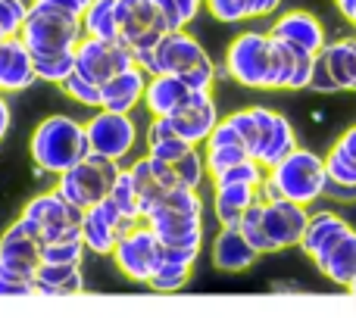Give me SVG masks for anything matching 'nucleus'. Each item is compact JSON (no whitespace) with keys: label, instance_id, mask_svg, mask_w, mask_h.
<instances>
[{"label":"nucleus","instance_id":"obj_37","mask_svg":"<svg viewBox=\"0 0 356 318\" xmlns=\"http://www.w3.org/2000/svg\"><path fill=\"white\" fill-rule=\"evenodd\" d=\"M31 12V0H0V35L19 37Z\"/></svg>","mask_w":356,"mask_h":318},{"label":"nucleus","instance_id":"obj_41","mask_svg":"<svg viewBox=\"0 0 356 318\" xmlns=\"http://www.w3.org/2000/svg\"><path fill=\"white\" fill-rule=\"evenodd\" d=\"M325 169H328V178L332 181H341V184H353L356 187V159L347 156L344 150L334 144L325 156Z\"/></svg>","mask_w":356,"mask_h":318},{"label":"nucleus","instance_id":"obj_55","mask_svg":"<svg viewBox=\"0 0 356 318\" xmlns=\"http://www.w3.org/2000/svg\"><path fill=\"white\" fill-rule=\"evenodd\" d=\"M0 41H3V35H0Z\"/></svg>","mask_w":356,"mask_h":318},{"label":"nucleus","instance_id":"obj_38","mask_svg":"<svg viewBox=\"0 0 356 318\" xmlns=\"http://www.w3.org/2000/svg\"><path fill=\"white\" fill-rule=\"evenodd\" d=\"M203 10L209 12L219 22H244V19H253V0H203Z\"/></svg>","mask_w":356,"mask_h":318},{"label":"nucleus","instance_id":"obj_14","mask_svg":"<svg viewBox=\"0 0 356 318\" xmlns=\"http://www.w3.org/2000/svg\"><path fill=\"white\" fill-rule=\"evenodd\" d=\"M169 122L188 144L203 147L209 141V135L216 131V125L222 122L213 91H191V97L169 116Z\"/></svg>","mask_w":356,"mask_h":318},{"label":"nucleus","instance_id":"obj_24","mask_svg":"<svg viewBox=\"0 0 356 318\" xmlns=\"http://www.w3.org/2000/svg\"><path fill=\"white\" fill-rule=\"evenodd\" d=\"M188 97L191 87L178 75H150L147 91H144V110L150 119H169Z\"/></svg>","mask_w":356,"mask_h":318},{"label":"nucleus","instance_id":"obj_53","mask_svg":"<svg viewBox=\"0 0 356 318\" xmlns=\"http://www.w3.org/2000/svg\"><path fill=\"white\" fill-rule=\"evenodd\" d=\"M334 6H338V12L347 19V22L356 25V0H334Z\"/></svg>","mask_w":356,"mask_h":318},{"label":"nucleus","instance_id":"obj_42","mask_svg":"<svg viewBox=\"0 0 356 318\" xmlns=\"http://www.w3.org/2000/svg\"><path fill=\"white\" fill-rule=\"evenodd\" d=\"M209 147H244V141H241V135L238 131H234V125L228 122L225 116H222V122L216 125V131L213 135H209ZM207 144H203V147H207ZM247 150V147H244ZM247 153H250V150H247Z\"/></svg>","mask_w":356,"mask_h":318},{"label":"nucleus","instance_id":"obj_19","mask_svg":"<svg viewBox=\"0 0 356 318\" xmlns=\"http://www.w3.org/2000/svg\"><path fill=\"white\" fill-rule=\"evenodd\" d=\"M350 231H353V228L347 225L341 215H334V212H313V215H309L307 234H303V240H300V250L313 259L316 269H322V265L328 262V256L334 253V246H338Z\"/></svg>","mask_w":356,"mask_h":318},{"label":"nucleus","instance_id":"obj_46","mask_svg":"<svg viewBox=\"0 0 356 318\" xmlns=\"http://www.w3.org/2000/svg\"><path fill=\"white\" fill-rule=\"evenodd\" d=\"M325 196H332L334 203H356V187L353 184H341V181H332V178H328Z\"/></svg>","mask_w":356,"mask_h":318},{"label":"nucleus","instance_id":"obj_16","mask_svg":"<svg viewBox=\"0 0 356 318\" xmlns=\"http://www.w3.org/2000/svg\"><path fill=\"white\" fill-rule=\"evenodd\" d=\"M129 169H131V175H135V181H138V190H141V215L147 219V215L154 212L163 200H166L169 190L178 184L175 169H172V162L156 159L150 153L131 159Z\"/></svg>","mask_w":356,"mask_h":318},{"label":"nucleus","instance_id":"obj_26","mask_svg":"<svg viewBox=\"0 0 356 318\" xmlns=\"http://www.w3.org/2000/svg\"><path fill=\"white\" fill-rule=\"evenodd\" d=\"M194 144H188L181 135L172 128L169 119H150L147 131H144V153L166 159V162H178Z\"/></svg>","mask_w":356,"mask_h":318},{"label":"nucleus","instance_id":"obj_21","mask_svg":"<svg viewBox=\"0 0 356 318\" xmlns=\"http://www.w3.org/2000/svg\"><path fill=\"white\" fill-rule=\"evenodd\" d=\"M259 259V253L250 246L241 228H219L209 244V262L219 271H247Z\"/></svg>","mask_w":356,"mask_h":318},{"label":"nucleus","instance_id":"obj_8","mask_svg":"<svg viewBox=\"0 0 356 318\" xmlns=\"http://www.w3.org/2000/svg\"><path fill=\"white\" fill-rule=\"evenodd\" d=\"M22 219L35 221L41 237H44V244H47V240H60V237H69V234H81L85 209L72 206L60 190L50 187V190H44V194H35L29 203H25Z\"/></svg>","mask_w":356,"mask_h":318},{"label":"nucleus","instance_id":"obj_36","mask_svg":"<svg viewBox=\"0 0 356 318\" xmlns=\"http://www.w3.org/2000/svg\"><path fill=\"white\" fill-rule=\"evenodd\" d=\"M191 275H194V265L166 262V259H163V265L156 269V275L150 278L147 287L156 290V294H175V290H181L184 284L191 281Z\"/></svg>","mask_w":356,"mask_h":318},{"label":"nucleus","instance_id":"obj_34","mask_svg":"<svg viewBox=\"0 0 356 318\" xmlns=\"http://www.w3.org/2000/svg\"><path fill=\"white\" fill-rule=\"evenodd\" d=\"M238 228L244 231V237L250 240V246L259 253V256H266V253H275V244L269 240V234H266V225H263V203H259V200L244 212V219H241Z\"/></svg>","mask_w":356,"mask_h":318},{"label":"nucleus","instance_id":"obj_40","mask_svg":"<svg viewBox=\"0 0 356 318\" xmlns=\"http://www.w3.org/2000/svg\"><path fill=\"white\" fill-rule=\"evenodd\" d=\"M250 156L244 147H203V159H207V169H209V178L219 175V171L232 169V165L244 162V159Z\"/></svg>","mask_w":356,"mask_h":318},{"label":"nucleus","instance_id":"obj_50","mask_svg":"<svg viewBox=\"0 0 356 318\" xmlns=\"http://www.w3.org/2000/svg\"><path fill=\"white\" fill-rule=\"evenodd\" d=\"M175 3H178V10L184 12V19H188V22H194V19L203 12V0H175Z\"/></svg>","mask_w":356,"mask_h":318},{"label":"nucleus","instance_id":"obj_48","mask_svg":"<svg viewBox=\"0 0 356 318\" xmlns=\"http://www.w3.org/2000/svg\"><path fill=\"white\" fill-rule=\"evenodd\" d=\"M278 200H284L282 187H278V184L272 181L269 175H266V178H263V184H259V203H278Z\"/></svg>","mask_w":356,"mask_h":318},{"label":"nucleus","instance_id":"obj_51","mask_svg":"<svg viewBox=\"0 0 356 318\" xmlns=\"http://www.w3.org/2000/svg\"><path fill=\"white\" fill-rule=\"evenodd\" d=\"M10 125H13V110H10V103H6L3 91H0V141H3V137H6V131H10Z\"/></svg>","mask_w":356,"mask_h":318},{"label":"nucleus","instance_id":"obj_15","mask_svg":"<svg viewBox=\"0 0 356 318\" xmlns=\"http://www.w3.org/2000/svg\"><path fill=\"white\" fill-rule=\"evenodd\" d=\"M309 209L300 206L294 200H278V203H263V225L269 240L278 250H288V246H300L303 234L309 225Z\"/></svg>","mask_w":356,"mask_h":318},{"label":"nucleus","instance_id":"obj_2","mask_svg":"<svg viewBox=\"0 0 356 318\" xmlns=\"http://www.w3.org/2000/svg\"><path fill=\"white\" fill-rule=\"evenodd\" d=\"M228 75L250 91H275V37L269 31H241L225 50Z\"/></svg>","mask_w":356,"mask_h":318},{"label":"nucleus","instance_id":"obj_47","mask_svg":"<svg viewBox=\"0 0 356 318\" xmlns=\"http://www.w3.org/2000/svg\"><path fill=\"white\" fill-rule=\"evenodd\" d=\"M38 3H47V6H56L63 12H72V16H85V10L91 6V0H38Z\"/></svg>","mask_w":356,"mask_h":318},{"label":"nucleus","instance_id":"obj_4","mask_svg":"<svg viewBox=\"0 0 356 318\" xmlns=\"http://www.w3.org/2000/svg\"><path fill=\"white\" fill-rule=\"evenodd\" d=\"M269 178L282 187L284 200L309 206V203H316L319 196H325V184H328L325 156L313 153V150H307V147H297L291 156H284L278 165H272Z\"/></svg>","mask_w":356,"mask_h":318},{"label":"nucleus","instance_id":"obj_27","mask_svg":"<svg viewBox=\"0 0 356 318\" xmlns=\"http://www.w3.org/2000/svg\"><path fill=\"white\" fill-rule=\"evenodd\" d=\"M85 37L97 41H122L119 37V19H116V0H91V6L81 16Z\"/></svg>","mask_w":356,"mask_h":318},{"label":"nucleus","instance_id":"obj_39","mask_svg":"<svg viewBox=\"0 0 356 318\" xmlns=\"http://www.w3.org/2000/svg\"><path fill=\"white\" fill-rule=\"evenodd\" d=\"M225 119L234 125V131L241 135V141H244V147L250 150V156H257V150H259V125H257V116H253V106L228 112Z\"/></svg>","mask_w":356,"mask_h":318},{"label":"nucleus","instance_id":"obj_3","mask_svg":"<svg viewBox=\"0 0 356 318\" xmlns=\"http://www.w3.org/2000/svg\"><path fill=\"white\" fill-rule=\"evenodd\" d=\"M19 37L29 44V50L35 56L72 53L81 44V37H85V28H81V19L72 16V12H63V10H56V6L31 0V12H29V19H25Z\"/></svg>","mask_w":356,"mask_h":318},{"label":"nucleus","instance_id":"obj_6","mask_svg":"<svg viewBox=\"0 0 356 318\" xmlns=\"http://www.w3.org/2000/svg\"><path fill=\"white\" fill-rule=\"evenodd\" d=\"M110 259L119 269V275L129 278L131 284H150V278L163 265V240L156 237L147 221H141L135 231L119 240Z\"/></svg>","mask_w":356,"mask_h":318},{"label":"nucleus","instance_id":"obj_1","mask_svg":"<svg viewBox=\"0 0 356 318\" xmlns=\"http://www.w3.org/2000/svg\"><path fill=\"white\" fill-rule=\"evenodd\" d=\"M91 153L88 144V128L81 119L66 116V112H54V116L41 119L29 137V156L38 175H63L72 165Z\"/></svg>","mask_w":356,"mask_h":318},{"label":"nucleus","instance_id":"obj_23","mask_svg":"<svg viewBox=\"0 0 356 318\" xmlns=\"http://www.w3.org/2000/svg\"><path fill=\"white\" fill-rule=\"evenodd\" d=\"M259 200V187L253 184H216L213 187V215L219 228H238L244 212Z\"/></svg>","mask_w":356,"mask_h":318},{"label":"nucleus","instance_id":"obj_10","mask_svg":"<svg viewBox=\"0 0 356 318\" xmlns=\"http://www.w3.org/2000/svg\"><path fill=\"white\" fill-rule=\"evenodd\" d=\"M141 225V219H129V215L119 212V206L106 196L104 203L85 209V219H81V237L88 244V253L94 256H113L116 244L131 234Z\"/></svg>","mask_w":356,"mask_h":318},{"label":"nucleus","instance_id":"obj_54","mask_svg":"<svg viewBox=\"0 0 356 318\" xmlns=\"http://www.w3.org/2000/svg\"><path fill=\"white\" fill-rule=\"evenodd\" d=\"M347 290H350V294H356V278H353V281H350V287H347Z\"/></svg>","mask_w":356,"mask_h":318},{"label":"nucleus","instance_id":"obj_11","mask_svg":"<svg viewBox=\"0 0 356 318\" xmlns=\"http://www.w3.org/2000/svg\"><path fill=\"white\" fill-rule=\"evenodd\" d=\"M116 19L119 37L131 50H150L166 35V25H163L154 0H116Z\"/></svg>","mask_w":356,"mask_h":318},{"label":"nucleus","instance_id":"obj_13","mask_svg":"<svg viewBox=\"0 0 356 318\" xmlns=\"http://www.w3.org/2000/svg\"><path fill=\"white\" fill-rule=\"evenodd\" d=\"M154 56H156V75H178V78H184L194 69L213 62V56L203 50V44L194 35H188L184 28L166 31L160 37V44L154 47Z\"/></svg>","mask_w":356,"mask_h":318},{"label":"nucleus","instance_id":"obj_35","mask_svg":"<svg viewBox=\"0 0 356 318\" xmlns=\"http://www.w3.org/2000/svg\"><path fill=\"white\" fill-rule=\"evenodd\" d=\"M60 91L66 94L69 100H75L79 106H88V110H100V106H104V91H100V85H94L91 78H85V75H79V72L69 75L60 85Z\"/></svg>","mask_w":356,"mask_h":318},{"label":"nucleus","instance_id":"obj_30","mask_svg":"<svg viewBox=\"0 0 356 318\" xmlns=\"http://www.w3.org/2000/svg\"><path fill=\"white\" fill-rule=\"evenodd\" d=\"M88 253V244L81 234H69L60 240H47L41 244V262H69V265H81Z\"/></svg>","mask_w":356,"mask_h":318},{"label":"nucleus","instance_id":"obj_29","mask_svg":"<svg viewBox=\"0 0 356 318\" xmlns=\"http://www.w3.org/2000/svg\"><path fill=\"white\" fill-rule=\"evenodd\" d=\"M110 200L119 206V212L129 215V219H141V190H138V181L135 175H131L129 165H122V171L116 175V181H113V190H110Z\"/></svg>","mask_w":356,"mask_h":318},{"label":"nucleus","instance_id":"obj_9","mask_svg":"<svg viewBox=\"0 0 356 318\" xmlns=\"http://www.w3.org/2000/svg\"><path fill=\"white\" fill-rule=\"evenodd\" d=\"M135 66V50L125 41H97V37H81L75 47V72L91 78L94 85H106L113 75Z\"/></svg>","mask_w":356,"mask_h":318},{"label":"nucleus","instance_id":"obj_43","mask_svg":"<svg viewBox=\"0 0 356 318\" xmlns=\"http://www.w3.org/2000/svg\"><path fill=\"white\" fill-rule=\"evenodd\" d=\"M38 269H41V265H31V262H16V259H0V275H3V278H13V281L35 284Z\"/></svg>","mask_w":356,"mask_h":318},{"label":"nucleus","instance_id":"obj_31","mask_svg":"<svg viewBox=\"0 0 356 318\" xmlns=\"http://www.w3.org/2000/svg\"><path fill=\"white\" fill-rule=\"evenodd\" d=\"M35 69H38V81L60 87L69 75L75 72V50L72 53H41L35 56Z\"/></svg>","mask_w":356,"mask_h":318},{"label":"nucleus","instance_id":"obj_28","mask_svg":"<svg viewBox=\"0 0 356 318\" xmlns=\"http://www.w3.org/2000/svg\"><path fill=\"white\" fill-rule=\"evenodd\" d=\"M319 271L328 281L338 284V287H350V281L356 278V231H350L334 246V253L328 256V262L322 265Z\"/></svg>","mask_w":356,"mask_h":318},{"label":"nucleus","instance_id":"obj_20","mask_svg":"<svg viewBox=\"0 0 356 318\" xmlns=\"http://www.w3.org/2000/svg\"><path fill=\"white\" fill-rule=\"evenodd\" d=\"M316 56L275 37V91H309Z\"/></svg>","mask_w":356,"mask_h":318},{"label":"nucleus","instance_id":"obj_45","mask_svg":"<svg viewBox=\"0 0 356 318\" xmlns=\"http://www.w3.org/2000/svg\"><path fill=\"white\" fill-rule=\"evenodd\" d=\"M38 294L35 284H25V281H13V278L0 275V296H31Z\"/></svg>","mask_w":356,"mask_h":318},{"label":"nucleus","instance_id":"obj_5","mask_svg":"<svg viewBox=\"0 0 356 318\" xmlns=\"http://www.w3.org/2000/svg\"><path fill=\"white\" fill-rule=\"evenodd\" d=\"M119 171H122V162H113V159H106V156L88 153L79 165H72V169L63 171V175H56L54 187L60 190L72 206L91 209L110 196L113 181H116Z\"/></svg>","mask_w":356,"mask_h":318},{"label":"nucleus","instance_id":"obj_18","mask_svg":"<svg viewBox=\"0 0 356 318\" xmlns=\"http://www.w3.org/2000/svg\"><path fill=\"white\" fill-rule=\"evenodd\" d=\"M269 35L284 44H294V47H300V50H309V53H322V47L328 44L325 25L307 10L282 12V16L269 25Z\"/></svg>","mask_w":356,"mask_h":318},{"label":"nucleus","instance_id":"obj_22","mask_svg":"<svg viewBox=\"0 0 356 318\" xmlns=\"http://www.w3.org/2000/svg\"><path fill=\"white\" fill-rule=\"evenodd\" d=\"M147 81H150V75L144 72L141 66H131V69H125V72L113 75L106 85H100V91H104V106H100V110L129 112L131 116V110L144 103Z\"/></svg>","mask_w":356,"mask_h":318},{"label":"nucleus","instance_id":"obj_33","mask_svg":"<svg viewBox=\"0 0 356 318\" xmlns=\"http://www.w3.org/2000/svg\"><path fill=\"white\" fill-rule=\"evenodd\" d=\"M266 175H269V169H266L259 159L247 156L244 162H238V165H232V169L213 175V178H209V184H213V187H216V184H253V187H259Z\"/></svg>","mask_w":356,"mask_h":318},{"label":"nucleus","instance_id":"obj_17","mask_svg":"<svg viewBox=\"0 0 356 318\" xmlns=\"http://www.w3.org/2000/svg\"><path fill=\"white\" fill-rule=\"evenodd\" d=\"M35 81H38V69L29 44L22 37H3L0 41V91L19 94L29 91Z\"/></svg>","mask_w":356,"mask_h":318},{"label":"nucleus","instance_id":"obj_52","mask_svg":"<svg viewBox=\"0 0 356 318\" xmlns=\"http://www.w3.org/2000/svg\"><path fill=\"white\" fill-rule=\"evenodd\" d=\"M338 147L344 150L347 156H353V159H356V125H353V128H347L344 135L338 137Z\"/></svg>","mask_w":356,"mask_h":318},{"label":"nucleus","instance_id":"obj_44","mask_svg":"<svg viewBox=\"0 0 356 318\" xmlns=\"http://www.w3.org/2000/svg\"><path fill=\"white\" fill-rule=\"evenodd\" d=\"M309 91L313 94H338V81L332 78V72H328V66L316 56V69H313V81H309Z\"/></svg>","mask_w":356,"mask_h":318},{"label":"nucleus","instance_id":"obj_12","mask_svg":"<svg viewBox=\"0 0 356 318\" xmlns=\"http://www.w3.org/2000/svg\"><path fill=\"white\" fill-rule=\"evenodd\" d=\"M144 221L154 228V234L163 240V246H172V250H197V253L203 250V215L160 203Z\"/></svg>","mask_w":356,"mask_h":318},{"label":"nucleus","instance_id":"obj_32","mask_svg":"<svg viewBox=\"0 0 356 318\" xmlns=\"http://www.w3.org/2000/svg\"><path fill=\"white\" fill-rule=\"evenodd\" d=\"M172 169H175L178 184H184V187L200 190L203 184L209 181V169H207V159H203V147H191L178 162H172Z\"/></svg>","mask_w":356,"mask_h":318},{"label":"nucleus","instance_id":"obj_25","mask_svg":"<svg viewBox=\"0 0 356 318\" xmlns=\"http://www.w3.org/2000/svg\"><path fill=\"white\" fill-rule=\"evenodd\" d=\"M38 294L47 296H75L85 290V275L81 265H69V262H41L35 278Z\"/></svg>","mask_w":356,"mask_h":318},{"label":"nucleus","instance_id":"obj_7","mask_svg":"<svg viewBox=\"0 0 356 318\" xmlns=\"http://www.w3.org/2000/svg\"><path fill=\"white\" fill-rule=\"evenodd\" d=\"M88 128V144L91 153L106 156L113 162H125L138 147V131L135 119L129 112H113V110H94V116L85 122Z\"/></svg>","mask_w":356,"mask_h":318},{"label":"nucleus","instance_id":"obj_49","mask_svg":"<svg viewBox=\"0 0 356 318\" xmlns=\"http://www.w3.org/2000/svg\"><path fill=\"white\" fill-rule=\"evenodd\" d=\"M282 0H253V19H266V16H275Z\"/></svg>","mask_w":356,"mask_h":318}]
</instances>
